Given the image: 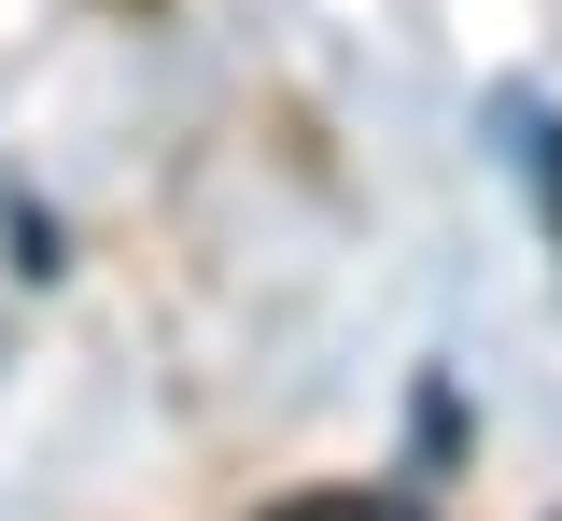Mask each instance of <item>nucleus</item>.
I'll return each instance as SVG.
<instances>
[{
  "mask_svg": "<svg viewBox=\"0 0 562 521\" xmlns=\"http://www.w3.org/2000/svg\"><path fill=\"white\" fill-rule=\"evenodd\" d=\"M281 521H394L380 494H310V508H281Z\"/></svg>",
  "mask_w": 562,
  "mask_h": 521,
  "instance_id": "1",
  "label": "nucleus"
},
{
  "mask_svg": "<svg viewBox=\"0 0 562 521\" xmlns=\"http://www.w3.org/2000/svg\"><path fill=\"white\" fill-rule=\"evenodd\" d=\"M535 155H549V198H562V128H535Z\"/></svg>",
  "mask_w": 562,
  "mask_h": 521,
  "instance_id": "2",
  "label": "nucleus"
}]
</instances>
